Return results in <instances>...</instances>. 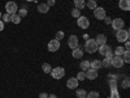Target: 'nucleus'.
<instances>
[{
	"label": "nucleus",
	"mask_w": 130,
	"mask_h": 98,
	"mask_svg": "<svg viewBox=\"0 0 130 98\" xmlns=\"http://www.w3.org/2000/svg\"><path fill=\"white\" fill-rule=\"evenodd\" d=\"M98 47H99V46L96 45L95 39H87V41H86V43H85V50L87 51L89 54L96 52L98 51Z\"/></svg>",
	"instance_id": "f257e3e1"
},
{
	"label": "nucleus",
	"mask_w": 130,
	"mask_h": 98,
	"mask_svg": "<svg viewBox=\"0 0 130 98\" xmlns=\"http://www.w3.org/2000/svg\"><path fill=\"white\" fill-rule=\"evenodd\" d=\"M51 76L55 80H60V79H62L64 76H65V69L62 68V67H56V68H52V71H51Z\"/></svg>",
	"instance_id": "f03ea898"
},
{
	"label": "nucleus",
	"mask_w": 130,
	"mask_h": 98,
	"mask_svg": "<svg viewBox=\"0 0 130 98\" xmlns=\"http://www.w3.org/2000/svg\"><path fill=\"white\" fill-rule=\"evenodd\" d=\"M129 35H130L129 30H125V29L117 30V33H116V38H117L118 42H126V41H129Z\"/></svg>",
	"instance_id": "7ed1b4c3"
},
{
	"label": "nucleus",
	"mask_w": 130,
	"mask_h": 98,
	"mask_svg": "<svg viewBox=\"0 0 130 98\" xmlns=\"http://www.w3.org/2000/svg\"><path fill=\"white\" fill-rule=\"evenodd\" d=\"M77 25L81 28V29H87L90 26V21L86 16H79L77 18Z\"/></svg>",
	"instance_id": "20e7f679"
},
{
	"label": "nucleus",
	"mask_w": 130,
	"mask_h": 98,
	"mask_svg": "<svg viewBox=\"0 0 130 98\" xmlns=\"http://www.w3.org/2000/svg\"><path fill=\"white\" fill-rule=\"evenodd\" d=\"M94 16H95V18H98V20H104V18L107 17L105 9L102 8V7H96V8L94 9Z\"/></svg>",
	"instance_id": "39448f33"
},
{
	"label": "nucleus",
	"mask_w": 130,
	"mask_h": 98,
	"mask_svg": "<svg viewBox=\"0 0 130 98\" xmlns=\"http://www.w3.org/2000/svg\"><path fill=\"white\" fill-rule=\"evenodd\" d=\"M5 10H7V13H9V15H14V13H17L18 7H17V4L14 2H8L5 4Z\"/></svg>",
	"instance_id": "423d86ee"
},
{
	"label": "nucleus",
	"mask_w": 130,
	"mask_h": 98,
	"mask_svg": "<svg viewBox=\"0 0 130 98\" xmlns=\"http://www.w3.org/2000/svg\"><path fill=\"white\" fill-rule=\"evenodd\" d=\"M124 60H122V56H113L111 59V65H113L115 68H122L124 67Z\"/></svg>",
	"instance_id": "0eeeda50"
},
{
	"label": "nucleus",
	"mask_w": 130,
	"mask_h": 98,
	"mask_svg": "<svg viewBox=\"0 0 130 98\" xmlns=\"http://www.w3.org/2000/svg\"><path fill=\"white\" fill-rule=\"evenodd\" d=\"M124 26H125V22H124L122 18H115V20H112V28H113L116 31L124 29Z\"/></svg>",
	"instance_id": "6e6552de"
},
{
	"label": "nucleus",
	"mask_w": 130,
	"mask_h": 98,
	"mask_svg": "<svg viewBox=\"0 0 130 98\" xmlns=\"http://www.w3.org/2000/svg\"><path fill=\"white\" fill-rule=\"evenodd\" d=\"M48 50L51 52H56L57 50H60V41L57 39H52L48 42Z\"/></svg>",
	"instance_id": "1a4fd4ad"
},
{
	"label": "nucleus",
	"mask_w": 130,
	"mask_h": 98,
	"mask_svg": "<svg viewBox=\"0 0 130 98\" xmlns=\"http://www.w3.org/2000/svg\"><path fill=\"white\" fill-rule=\"evenodd\" d=\"M68 46L73 50V48H75V47H78V37L77 35H70L69 37V39H68Z\"/></svg>",
	"instance_id": "9d476101"
},
{
	"label": "nucleus",
	"mask_w": 130,
	"mask_h": 98,
	"mask_svg": "<svg viewBox=\"0 0 130 98\" xmlns=\"http://www.w3.org/2000/svg\"><path fill=\"white\" fill-rule=\"evenodd\" d=\"M78 82H79V81L75 79V77H70V79L67 81V86H68L69 89H77V88H78Z\"/></svg>",
	"instance_id": "9b49d317"
},
{
	"label": "nucleus",
	"mask_w": 130,
	"mask_h": 98,
	"mask_svg": "<svg viewBox=\"0 0 130 98\" xmlns=\"http://www.w3.org/2000/svg\"><path fill=\"white\" fill-rule=\"evenodd\" d=\"M85 75H86V79H89V80H95V79L98 77V71L90 68V69H87V71L85 72Z\"/></svg>",
	"instance_id": "f8f14e48"
},
{
	"label": "nucleus",
	"mask_w": 130,
	"mask_h": 98,
	"mask_svg": "<svg viewBox=\"0 0 130 98\" xmlns=\"http://www.w3.org/2000/svg\"><path fill=\"white\" fill-rule=\"evenodd\" d=\"M95 42H96L98 46L105 45V43H107V37H105V34H98L96 38H95Z\"/></svg>",
	"instance_id": "ddd939ff"
},
{
	"label": "nucleus",
	"mask_w": 130,
	"mask_h": 98,
	"mask_svg": "<svg viewBox=\"0 0 130 98\" xmlns=\"http://www.w3.org/2000/svg\"><path fill=\"white\" fill-rule=\"evenodd\" d=\"M72 56H73L74 59H82V56H83V51H82V48H79V47L73 48V51H72Z\"/></svg>",
	"instance_id": "4468645a"
},
{
	"label": "nucleus",
	"mask_w": 130,
	"mask_h": 98,
	"mask_svg": "<svg viewBox=\"0 0 130 98\" xmlns=\"http://www.w3.org/2000/svg\"><path fill=\"white\" fill-rule=\"evenodd\" d=\"M111 50H112V48L108 46L107 43H105V45H103V46H99V47H98V51H99V54H100V55H103V56H105Z\"/></svg>",
	"instance_id": "2eb2a0df"
},
{
	"label": "nucleus",
	"mask_w": 130,
	"mask_h": 98,
	"mask_svg": "<svg viewBox=\"0 0 130 98\" xmlns=\"http://www.w3.org/2000/svg\"><path fill=\"white\" fill-rule=\"evenodd\" d=\"M118 8L122 10H129L130 9V0H120L118 2Z\"/></svg>",
	"instance_id": "dca6fc26"
},
{
	"label": "nucleus",
	"mask_w": 130,
	"mask_h": 98,
	"mask_svg": "<svg viewBox=\"0 0 130 98\" xmlns=\"http://www.w3.org/2000/svg\"><path fill=\"white\" fill-rule=\"evenodd\" d=\"M38 12L39 13H48L50 12V5L47 4V3H42V4H39L38 5Z\"/></svg>",
	"instance_id": "f3484780"
},
{
	"label": "nucleus",
	"mask_w": 130,
	"mask_h": 98,
	"mask_svg": "<svg viewBox=\"0 0 130 98\" xmlns=\"http://www.w3.org/2000/svg\"><path fill=\"white\" fill-rule=\"evenodd\" d=\"M90 68H92V69H100L102 68V62L100 60H92V62H90Z\"/></svg>",
	"instance_id": "a211bd4d"
},
{
	"label": "nucleus",
	"mask_w": 130,
	"mask_h": 98,
	"mask_svg": "<svg viewBox=\"0 0 130 98\" xmlns=\"http://www.w3.org/2000/svg\"><path fill=\"white\" fill-rule=\"evenodd\" d=\"M74 7L81 10V9H83L86 7V2L85 0H74Z\"/></svg>",
	"instance_id": "6ab92c4d"
},
{
	"label": "nucleus",
	"mask_w": 130,
	"mask_h": 98,
	"mask_svg": "<svg viewBox=\"0 0 130 98\" xmlns=\"http://www.w3.org/2000/svg\"><path fill=\"white\" fill-rule=\"evenodd\" d=\"M81 69L83 72H86L87 69H90V62L89 60H82L81 62Z\"/></svg>",
	"instance_id": "aec40b11"
},
{
	"label": "nucleus",
	"mask_w": 130,
	"mask_h": 98,
	"mask_svg": "<svg viewBox=\"0 0 130 98\" xmlns=\"http://www.w3.org/2000/svg\"><path fill=\"white\" fill-rule=\"evenodd\" d=\"M42 69H43V72H44V73H51L52 67H51L50 63H43L42 64Z\"/></svg>",
	"instance_id": "412c9836"
},
{
	"label": "nucleus",
	"mask_w": 130,
	"mask_h": 98,
	"mask_svg": "<svg viewBox=\"0 0 130 98\" xmlns=\"http://www.w3.org/2000/svg\"><path fill=\"white\" fill-rule=\"evenodd\" d=\"M10 22H13V24H20L21 22V17L14 13V15H10Z\"/></svg>",
	"instance_id": "4be33fe9"
},
{
	"label": "nucleus",
	"mask_w": 130,
	"mask_h": 98,
	"mask_svg": "<svg viewBox=\"0 0 130 98\" xmlns=\"http://www.w3.org/2000/svg\"><path fill=\"white\" fill-rule=\"evenodd\" d=\"M75 95H77L78 98H86L87 93H86V90H83V89H77V92H75Z\"/></svg>",
	"instance_id": "5701e85b"
},
{
	"label": "nucleus",
	"mask_w": 130,
	"mask_h": 98,
	"mask_svg": "<svg viewBox=\"0 0 130 98\" xmlns=\"http://www.w3.org/2000/svg\"><path fill=\"white\" fill-rule=\"evenodd\" d=\"M122 60H124V63H130V52L129 51H124Z\"/></svg>",
	"instance_id": "b1692460"
},
{
	"label": "nucleus",
	"mask_w": 130,
	"mask_h": 98,
	"mask_svg": "<svg viewBox=\"0 0 130 98\" xmlns=\"http://www.w3.org/2000/svg\"><path fill=\"white\" fill-rule=\"evenodd\" d=\"M124 51H125V50H124V47H122V46H118V47L115 50V55H116V56H122Z\"/></svg>",
	"instance_id": "393cba45"
},
{
	"label": "nucleus",
	"mask_w": 130,
	"mask_h": 98,
	"mask_svg": "<svg viewBox=\"0 0 130 98\" xmlns=\"http://www.w3.org/2000/svg\"><path fill=\"white\" fill-rule=\"evenodd\" d=\"M86 5H87L90 9H92V10H94V9L98 7V4H96V2H95V0H89V2L86 3Z\"/></svg>",
	"instance_id": "a878e982"
},
{
	"label": "nucleus",
	"mask_w": 130,
	"mask_h": 98,
	"mask_svg": "<svg viewBox=\"0 0 130 98\" xmlns=\"http://www.w3.org/2000/svg\"><path fill=\"white\" fill-rule=\"evenodd\" d=\"M102 67H104V68H109V67H111V59L105 58L104 60H102Z\"/></svg>",
	"instance_id": "bb28decb"
},
{
	"label": "nucleus",
	"mask_w": 130,
	"mask_h": 98,
	"mask_svg": "<svg viewBox=\"0 0 130 98\" xmlns=\"http://www.w3.org/2000/svg\"><path fill=\"white\" fill-rule=\"evenodd\" d=\"M121 85H122L124 89H127L129 86H130V79H129V77H125V79L122 80V84H121Z\"/></svg>",
	"instance_id": "cd10ccee"
},
{
	"label": "nucleus",
	"mask_w": 130,
	"mask_h": 98,
	"mask_svg": "<svg viewBox=\"0 0 130 98\" xmlns=\"http://www.w3.org/2000/svg\"><path fill=\"white\" fill-rule=\"evenodd\" d=\"M86 98H99V93L98 92H90V93H87Z\"/></svg>",
	"instance_id": "c85d7f7f"
},
{
	"label": "nucleus",
	"mask_w": 130,
	"mask_h": 98,
	"mask_svg": "<svg viewBox=\"0 0 130 98\" xmlns=\"http://www.w3.org/2000/svg\"><path fill=\"white\" fill-rule=\"evenodd\" d=\"M72 16H73L74 18H78V17L81 16V12H79V9H77V8H74V9L72 10Z\"/></svg>",
	"instance_id": "c756f323"
},
{
	"label": "nucleus",
	"mask_w": 130,
	"mask_h": 98,
	"mask_svg": "<svg viewBox=\"0 0 130 98\" xmlns=\"http://www.w3.org/2000/svg\"><path fill=\"white\" fill-rule=\"evenodd\" d=\"M75 79H77L78 81H83V80L86 79V75H85V72H83V71H81V72L77 75V77H75Z\"/></svg>",
	"instance_id": "7c9ffc66"
},
{
	"label": "nucleus",
	"mask_w": 130,
	"mask_h": 98,
	"mask_svg": "<svg viewBox=\"0 0 130 98\" xmlns=\"http://www.w3.org/2000/svg\"><path fill=\"white\" fill-rule=\"evenodd\" d=\"M17 15H18L21 18H22V17H25V16L27 15V10H26L25 8H22V9H20V10H18V13H17Z\"/></svg>",
	"instance_id": "2f4dec72"
},
{
	"label": "nucleus",
	"mask_w": 130,
	"mask_h": 98,
	"mask_svg": "<svg viewBox=\"0 0 130 98\" xmlns=\"http://www.w3.org/2000/svg\"><path fill=\"white\" fill-rule=\"evenodd\" d=\"M111 98H121L120 94H118V92H117V89L111 90Z\"/></svg>",
	"instance_id": "473e14b6"
},
{
	"label": "nucleus",
	"mask_w": 130,
	"mask_h": 98,
	"mask_svg": "<svg viewBox=\"0 0 130 98\" xmlns=\"http://www.w3.org/2000/svg\"><path fill=\"white\" fill-rule=\"evenodd\" d=\"M109 88H111V90L117 89V82H116V80H111V81H109Z\"/></svg>",
	"instance_id": "72a5a7b5"
},
{
	"label": "nucleus",
	"mask_w": 130,
	"mask_h": 98,
	"mask_svg": "<svg viewBox=\"0 0 130 98\" xmlns=\"http://www.w3.org/2000/svg\"><path fill=\"white\" fill-rule=\"evenodd\" d=\"M64 35H65V34H64V31H57V33H56V38H55V39L61 41V39L64 38Z\"/></svg>",
	"instance_id": "f704fd0d"
},
{
	"label": "nucleus",
	"mask_w": 130,
	"mask_h": 98,
	"mask_svg": "<svg viewBox=\"0 0 130 98\" xmlns=\"http://www.w3.org/2000/svg\"><path fill=\"white\" fill-rule=\"evenodd\" d=\"M2 18H3V22H9V21H10V15L5 13L4 16H2Z\"/></svg>",
	"instance_id": "c9c22d12"
},
{
	"label": "nucleus",
	"mask_w": 130,
	"mask_h": 98,
	"mask_svg": "<svg viewBox=\"0 0 130 98\" xmlns=\"http://www.w3.org/2000/svg\"><path fill=\"white\" fill-rule=\"evenodd\" d=\"M104 22H105L107 25H111V24H112V18H109V17H105V18H104Z\"/></svg>",
	"instance_id": "e433bc0d"
},
{
	"label": "nucleus",
	"mask_w": 130,
	"mask_h": 98,
	"mask_svg": "<svg viewBox=\"0 0 130 98\" xmlns=\"http://www.w3.org/2000/svg\"><path fill=\"white\" fill-rule=\"evenodd\" d=\"M113 56H115V55H113V51H112V50H111L109 52H108L107 55H105V58H108V59H112Z\"/></svg>",
	"instance_id": "4c0bfd02"
},
{
	"label": "nucleus",
	"mask_w": 130,
	"mask_h": 98,
	"mask_svg": "<svg viewBox=\"0 0 130 98\" xmlns=\"http://www.w3.org/2000/svg\"><path fill=\"white\" fill-rule=\"evenodd\" d=\"M47 4H48V5H50V8H51V7H53V5L56 4V0H48Z\"/></svg>",
	"instance_id": "58836bf2"
},
{
	"label": "nucleus",
	"mask_w": 130,
	"mask_h": 98,
	"mask_svg": "<svg viewBox=\"0 0 130 98\" xmlns=\"http://www.w3.org/2000/svg\"><path fill=\"white\" fill-rule=\"evenodd\" d=\"M129 48H130V43H129V41H126V42H125V47H124V50H125V51H129Z\"/></svg>",
	"instance_id": "ea45409f"
},
{
	"label": "nucleus",
	"mask_w": 130,
	"mask_h": 98,
	"mask_svg": "<svg viewBox=\"0 0 130 98\" xmlns=\"http://www.w3.org/2000/svg\"><path fill=\"white\" fill-rule=\"evenodd\" d=\"M39 98H48V94L47 93H40L39 94Z\"/></svg>",
	"instance_id": "a19ab883"
},
{
	"label": "nucleus",
	"mask_w": 130,
	"mask_h": 98,
	"mask_svg": "<svg viewBox=\"0 0 130 98\" xmlns=\"http://www.w3.org/2000/svg\"><path fill=\"white\" fill-rule=\"evenodd\" d=\"M2 30H4V22L0 20V31H2Z\"/></svg>",
	"instance_id": "79ce46f5"
},
{
	"label": "nucleus",
	"mask_w": 130,
	"mask_h": 98,
	"mask_svg": "<svg viewBox=\"0 0 130 98\" xmlns=\"http://www.w3.org/2000/svg\"><path fill=\"white\" fill-rule=\"evenodd\" d=\"M48 98H57V97H56L55 94H50V95H48Z\"/></svg>",
	"instance_id": "37998d69"
},
{
	"label": "nucleus",
	"mask_w": 130,
	"mask_h": 98,
	"mask_svg": "<svg viewBox=\"0 0 130 98\" xmlns=\"http://www.w3.org/2000/svg\"><path fill=\"white\" fill-rule=\"evenodd\" d=\"M25 2H34V0H25Z\"/></svg>",
	"instance_id": "c03bdc74"
},
{
	"label": "nucleus",
	"mask_w": 130,
	"mask_h": 98,
	"mask_svg": "<svg viewBox=\"0 0 130 98\" xmlns=\"http://www.w3.org/2000/svg\"><path fill=\"white\" fill-rule=\"evenodd\" d=\"M2 16H3V15H2V12H0V18H2Z\"/></svg>",
	"instance_id": "a18cd8bd"
}]
</instances>
